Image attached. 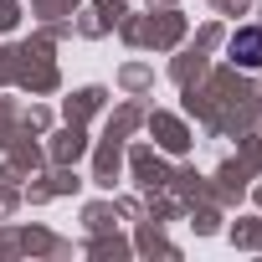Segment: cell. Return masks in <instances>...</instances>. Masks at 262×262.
Here are the masks:
<instances>
[{
    "label": "cell",
    "mask_w": 262,
    "mask_h": 262,
    "mask_svg": "<svg viewBox=\"0 0 262 262\" xmlns=\"http://www.w3.org/2000/svg\"><path fill=\"white\" fill-rule=\"evenodd\" d=\"M231 57H236L242 67H262V31H257V26L236 31V36H231Z\"/></svg>",
    "instance_id": "1"
}]
</instances>
